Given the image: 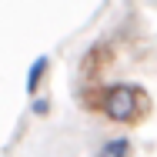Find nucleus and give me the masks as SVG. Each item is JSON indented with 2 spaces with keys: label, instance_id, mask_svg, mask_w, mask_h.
I'll list each match as a JSON object with an SVG mask.
<instances>
[{
  "label": "nucleus",
  "instance_id": "f257e3e1",
  "mask_svg": "<svg viewBox=\"0 0 157 157\" xmlns=\"http://www.w3.org/2000/svg\"><path fill=\"white\" fill-rule=\"evenodd\" d=\"M90 104L117 124H137L140 117H147V107H151L147 94L137 84H110V87L97 90V97Z\"/></svg>",
  "mask_w": 157,
  "mask_h": 157
},
{
  "label": "nucleus",
  "instance_id": "f03ea898",
  "mask_svg": "<svg viewBox=\"0 0 157 157\" xmlns=\"http://www.w3.org/2000/svg\"><path fill=\"white\" fill-rule=\"evenodd\" d=\"M107 54H110V47H107V44H97L94 50H87V60H84V74H87L90 80H94L97 74H100V67H107V60H110Z\"/></svg>",
  "mask_w": 157,
  "mask_h": 157
},
{
  "label": "nucleus",
  "instance_id": "7ed1b4c3",
  "mask_svg": "<svg viewBox=\"0 0 157 157\" xmlns=\"http://www.w3.org/2000/svg\"><path fill=\"white\" fill-rule=\"evenodd\" d=\"M47 67H50V57H37L30 63V70H27V90H37L40 87V80H44V74H47Z\"/></svg>",
  "mask_w": 157,
  "mask_h": 157
},
{
  "label": "nucleus",
  "instance_id": "20e7f679",
  "mask_svg": "<svg viewBox=\"0 0 157 157\" xmlns=\"http://www.w3.org/2000/svg\"><path fill=\"white\" fill-rule=\"evenodd\" d=\"M127 154H130V144H127L124 137H117V140H107L97 157H127Z\"/></svg>",
  "mask_w": 157,
  "mask_h": 157
}]
</instances>
